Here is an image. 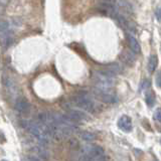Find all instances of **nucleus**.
Returning a JSON list of instances; mask_svg holds the SVG:
<instances>
[{"label": "nucleus", "instance_id": "obj_1", "mask_svg": "<svg viewBox=\"0 0 161 161\" xmlns=\"http://www.w3.org/2000/svg\"><path fill=\"white\" fill-rule=\"evenodd\" d=\"M20 125L22 128H24L25 130H27L33 137L37 138L41 145H46L52 138L51 132L48 131V129L40 123L30 122V121H27V120H21Z\"/></svg>", "mask_w": 161, "mask_h": 161}, {"label": "nucleus", "instance_id": "obj_2", "mask_svg": "<svg viewBox=\"0 0 161 161\" xmlns=\"http://www.w3.org/2000/svg\"><path fill=\"white\" fill-rule=\"evenodd\" d=\"M71 104L84 111L91 112V113L96 109L95 103L92 100L89 93L85 91L79 92L78 94H76V95L71 97Z\"/></svg>", "mask_w": 161, "mask_h": 161}, {"label": "nucleus", "instance_id": "obj_3", "mask_svg": "<svg viewBox=\"0 0 161 161\" xmlns=\"http://www.w3.org/2000/svg\"><path fill=\"white\" fill-rule=\"evenodd\" d=\"M80 156L89 160H97L105 157V151L99 145L89 144L80 149Z\"/></svg>", "mask_w": 161, "mask_h": 161}, {"label": "nucleus", "instance_id": "obj_4", "mask_svg": "<svg viewBox=\"0 0 161 161\" xmlns=\"http://www.w3.org/2000/svg\"><path fill=\"white\" fill-rule=\"evenodd\" d=\"M94 95L96 96L97 99H99L103 103H107V104H114V103L118 102V98L112 91H105V90H99V89L95 88L94 91Z\"/></svg>", "mask_w": 161, "mask_h": 161}, {"label": "nucleus", "instance_id": "obj_5", "mask_svg": "<svg viewBox=\"0 0 161 161\" xmlns=\"http://www.w3.org/2000/svg\"><path fill=\"white\" fill-rule=\"evenodd\" d=\"M15 110L18 112L19 114L23 116H27L30 114V104L29 102L25 99V98H18L16 99L15 102Z\"/></svg>", "mask_w": 161, "mask_h": 161}, {"label": "nucleus", "instance_id": "obj_6", "mask_svg": "<svg viewBox=\"0 0 161 161\" xmlns=\"http://www.w3.org/2000/svg\"><path fill=\"white\" fill-rule=\"evenodd\" d=\"M66 118H69L71 122H78V121H89L90 117L80 110H69L66 112Z\"/></svg>", "mask_w": 161, "mask_h": 161}, {"label": "nucleus", "instance_id": "obj_7", "mask_svg": "<svg viewBox=\"0 0 161 161\" xmlns=\"http://www.w3.org/2000/svg\"><path fill=\"white\" fill-rule=\"evenodd\" d=\"M118 127L121 129L122 131L129 133L132 131V120L130 117H128L126 115H123L118 121Z\"/></svg>", "mask_w": 161, "mask_h": 161}, {"label": "nucleus", "instance_id": "obj_8", "mask_svg": "<svg viewBox=\"0 0 161 161\" xmlns=\"http://www.w3.org/2000/svg\"><path fill=\"white\" fill-rule=\"evenodd\" d=\"M128 42H129V46H130V48L135 52V53H140L141 52V47H140V44L139 42L137 41V39L133 37L132 34H128Z\"/></svg>", "mask_w": 161, "mask_h": 161}, {"label": "nucleus", "instance_id": "obj_9", "mask_svg": "<svg viewBox=\"0 0 161 161\" xmlns=\"http://www.w3.org/2000/svg\"><path fill=\"white\" fill-rule=\"evenodd\" d=\"M157 64H158V57L156 55H151L149 60H148V71L149 73H153V71L157 68Z\"/></svg>", "mask_w": 161, "mask_h": 161}, {"label": "nucleus", "instance_id": "obj_10", "mask_svg": "<svg viewBox=\"0 0 161 161\" xmlns=\"http://www.w3.org/2000/svg\"><path fill=\"white\" fill-rule=\"evenodd\" d=\"M80 137H82V139L86 140V141H94V140L96 139L95 134L90 133V132H87V131L80 132Z\"/></svg>", "mask_w": 161, "mask_h": 161}, {"label": "nucleus", "instance_id": "obj_11", "mask_svg": "<svg viewBox=\"0 0 161 161\" xmlns=\"http://www.w3.org/2000/svg\"><path fill=\"white\" fill-rule=\"evenodd\" d=\"M145 101H146L147 105H148L149 107H152L155 104V94L153 92H150L148 94H146Z\"/></svg>", "mask_w": 161, "mask_h": 161}, {"label": "nucleus", "instance_id": "obj_12", "mask_svg": "<svg viewBox=\"0 0 161 161\" xmlns=\"http://www.w3.org/2000/svg\"><path fill=\"white\" fill-rule=\"evenodd\" d=\"M9 31V23L7 21L0 20V34L5 33Z\"/></svg>", "mask_w": 161, "mask_h": 161}, {"label": "nucleus", "instance_id": "obj_13", "mask_svg": "<svg viewBox=\"0 0 161 161\" xmlns=\"http://www.w3.org/2000/svg\"><path fill=\"white\" fill-rule=\"evenodd\" d=\"M154 119L157 121V122H160L161 120V112H160V108H157L154 113Z\"/></svg>", "mask_w": 161, "mask_h": 161}, {"label": "nucleus", "instance_id": "obj_14", "mask_svg": "<svg viewBox=\"0 0 161 161\" xmlns=\"http://www.w3.org/2000/svg\"><path fill=\"white\" fill-rule=\"evenodd\" d=\"M150 87V82H149V80H144V82H143L141 84V90H143V89H147V88H149Z\"/></svg>", "mask_w": 161, "mask_h": 161}, {"label": "nucleus", "instance_id": "obj_15", "mask_svg": "<svg viewBox=\"0 0 161 161\" xmlns=\"http://www.w3.org/2000/svg\"><path fill=\"white\" fill-rule=\"evenodd\" d=\"M160 76H161V74H160V71H157V75H156V86H157V88H159L160 89V87H161V84H160V80H161V79H160Z\"/></svg>", "mask_w": 161, "mask_h": 161}, {"label": "nucleus", "instance_id": "obj_16", "mask_svg": "<svg viewBox=\"0 0 161 161\" xmlns=\"http://www.w3.org/2000/svg\"><path fill=\"white\" fill-rule=\"evenodd\" d=\"M22 161H40V160L33 157V156H27V157H25Z\"/></svg>", "mask_w": 161, "mask_h": 161}, {"label": "nucleus", "instance_id": "obj_17", "mask_svg": "<svg viewBox=\"0 0 161 161\" xmlns=\"http://www.w3.org/2000/svg\"><path fill=\"white\" fill-rule=\"evenodd\" d=\"M4 4H5V2H1V1H0V15L3 14L4 10H5V6H4Z\"/></svg>", "mask_w": 161, "mask_h": 161}, {"label": "nucleus", "instance_id": "obj_18", "mask_svg": "<svg viewBox=\"0 0 161 161\" xmlns=\"http://www.w3.org/2000/svg\"><path fill=\"white\" fill-rule=\"evenodd\" d=\"M155 16H156V18H157V20L160 21V7L159 6L156 8V10H155Z\"/></svg>", "mask_w": 161, "mask_h": 161}, {"label": "nucleus", "instance_id": "obj_19", "mask_svg": "<svg viewBox=\"0 0 161 161\" xmlns=\"http://www.w3.org/2000/svg\"><path fill=\"white\" fill-rule=\"evenodd\" d=\"M4 142H6V138L4 136V134L0 131V143H4Z\"/></svg>", "mask_w": 161, "mask_h": 161}, {"label": "nucleus", "instance_id": "obj_20", "mask_svg": "<svg viewBox=\"0 0 161 161\" xmlns=\"http://www.w3.org/2000/svg\"><path fill=\"white\" fill-rule=\"evenodd\" d=\"M1 161H7L6 159H3V160H1Z\"/></svg>", "mask_w": 161, "mask_h": 161}]
</instances>
